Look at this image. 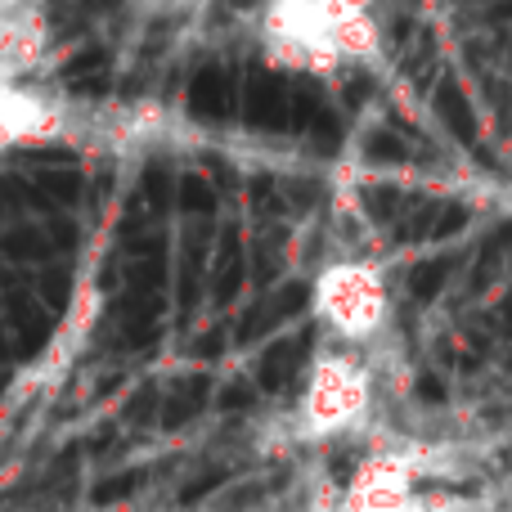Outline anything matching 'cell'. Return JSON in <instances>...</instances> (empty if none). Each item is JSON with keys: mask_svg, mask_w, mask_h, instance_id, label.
<instances>
[{"mask_svg": "<svg viewBox=\"0 0 512 512\" xmlns=\"http://www.w3.org/2000/svg\"><path fill=\"white\" fill-rule=\"evenodd\" d=\"M77 99L45 77H0V153L68 144Z\"/></svg>", "mask_w": 512, "mask_h": 512, "instance_id": "cell-1", "label": "cell"}, {"mask_svg": "<svg viewBox=\"0 0 512 512\" xmlns=\"http://www.w3.org/2000/svg\"><path fill=\"white\" fill-rule=\"evenodd\" d=\"M364 414V378L360 364L342 360V355H324L315 360L306 382V396L297 409V427L319 441V436H337Z\"/></svg>", "mask_w": 512, "mask_h": 512, "instance_id": "cell-2", "label": "cell"}, {"mask_svg": "<svg viewBox=\"0 0 512 512\" xmlns=\"http://www.w3.org/2000/svg\"><path fill=\"white\" fill-rule=\"evenodd\" d=\"M315 306L328 319V328H337L342 337H364L378 324L382 292L360 265H333L315 283Z\"/></svg>", "mask_w": 512, "mask_h": 512, "instance_id": "cell-3", "label": "cell"}]
</instances>
